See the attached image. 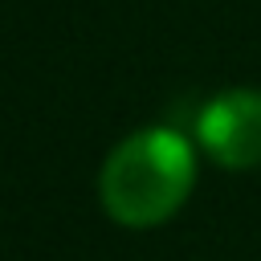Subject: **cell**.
I'll return each mask as SVG.
<instances>
[{"instance_id": "obj_2", "label": "cell", "mask_w": 261, "mask_h": 261, "mask_svg": "<svg viewBox=\"0 0 261 261\" xmlns=\"http://www.w3.org/2000/svg\"><path fill=\"white\" fill-rule=\"evenodd\" d=\"M196 143L228 171L261 167V90H224L196 114Z\"/></svg>"}, {"instance_id": "obj_1", "label": "cell", "mask_w": 261, "mask_h": 261, "mask_svg": "<svg viewBox=\"0 0 261 261\" xmlns=\"http://www.w3.org/2000/svg\"><path fill=\"white\" fill-rule=\"evenodd\" d=\"M196 188V151L171 126H147L122 139L98 175L102 208L122 228H155L171 220Z\"/></svg>"}]
</instances>
